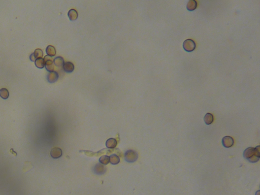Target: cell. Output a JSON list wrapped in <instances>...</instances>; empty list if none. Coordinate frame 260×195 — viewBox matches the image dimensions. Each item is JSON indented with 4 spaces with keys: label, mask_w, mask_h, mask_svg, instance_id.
Wrapping results in <instances>:
<instances>
[{
    "label": "cell",
    "mask_w": 260,
    "mask_h": 195,
    "mask_svg": "<svg viewBox=\"0 0 260 195\" xmlns=\"http://www.w3.org/2000/svg\"><path fill=\"white\" fill-rule=\"evenodd\" d=\"M254 154L260 156V146H256V147H249L247 148L243 152L244 158L247 160L252 157Z\"/></svg>",
    "instance_id": "6da1fadb"
},
{
    "label": "cell",
    "mask_w": 260,
    "mask_h": 195,
    "mask_svg": "<svg viewBox=\"0 0 260 195\" xmlns=\"http://www.w3.org/2000/svg\"><path fill=\"white\" fill-rule=\"evenodd\" d=\"M124 158L127 162L133 163L137 159V153L134 150H127L124 154Z\"/></svg>",
    "instance_id": "7a4b0ae2"
},
{
    "label": "cell",
    "mask_w": 260,
    "mask_h": 195,
    "mask_svg": "<svg viewBox=\"0 0 260 195\" xmlns=\"http://www.w3.org/2000/svg\"><path fill=\"white\" fill-rule=\"evenodd\" d=\"M196 43L192 39H187L183 43V47L187 52H191L196 48Z\"/></svg>",
    "instance_id": "3957f363"
},
{
    "label": "cell",
    "mask_w": 260,
    "mask_h": 195,
    "mask_svg": "<svg viewBox=\"0 0 260 195\" xmlns=\"http://www.w3.org/2000/svg\"><path fill=\"white\" fill-rule=\"evenodd\" d=\"M43 59L45 63V67L47 71L49 72L54 71L55 64L53 63V60L51 56H46Z\"/></svg>",
    "instance_id": "277c9868"
},
{
    "label": "cell",
    "mask_w": 260,
    "mask_h": 195,
    "mask_svg": "<svg viewBox=\"0 0 260 195\" xmlns=\"http://www.w3.org/2000/svg\"><path fill=\"white\" fill-rule=\"evenodd\" d=\"M106 171V167L104 166V165L101 163L97 164L94 168V172L96 174H103L105 173Z\"/></svg>",
    "instance_id": "5b68a950"
},
{
    "label": "cell",
    "mask_w": 260,
    "mask_h": 195,
    "mask_svg": "<svg viewBox=\"0 0 260 195\" xmlns=\"http://www.w3.org/2000/svg\"><path fill=\"white\" fill-rule=\"evenodd\" d=\"M222 143L224 147L229 148L234 144V139L230 136H225L222 138Z\"/></svg>",
    "instance_id": "8992f818"
},
{
    "label": "cell",
    "mask_w": 260,
    "mask_h": 195,
    "mask_svg": "<svg viewBox=\"0 0 260 195\" xmlns=\"http://www.w3.org/2000/svg\"><path fill=\"white\" fill-rule=\"evenodd\" d=\"M59 78V74L56 71L49 72L47 75V79L48 81L50 83H54L56 82Z\"/></svg>",
    "instance_id": "52a82bcc"
},
{
    "label": "cell",
    "mask_w": 260,
    "mask_h": 195,
    "mask_svg": "<svg viewBox=\"0 0 260 195\" xmlns=\"http://www.w3.org/2000/svg\"><path fill=\"white\" fill-rule=\"evenodd\" d=\"M43 55V51L41 49H36L34 51V53L31 55L30 58L31 60L33 62V61H35L36 59H37V58H42Z\"/></svg>",
    "instance_id": "ba28073f"
},
{
    "label": "cell",
    "mask_w": 260,
    "mask_h": 195,
    "mask_svg": "<svg viewBox=\"0 0 260 195\" xmlns=\"http://www.w3.org/2000/svg\"><path fill=\"white\" fill-rule=\"evenodd\" d=\"M50 155L53 159H58L62 155V151L60 148L58 147L53 148L50 152Z\"/></svg>",
    "instance_id": "9c48e42d"
},
{
    "label": "cell",
    "mask_w": 260,
    "mask_h": 195,
    "mask_svg": "<svg viewBox=\"0 0 260 195\" xmlns=\"http://www.w3.org/2000/svg\"><path fill=\"white\" fill-rule=\"evenodd\" d=\"M63 68L65 71L67 73H71L74 70V66L73 64L71 62H67L65 63L64 65L63 66Z\"/></svg>",
    "instance_id": "30bf717a"
},
{
    "label": "cell",
    "mask_w": 260,
    "mask_h": 195,
    "mask_svg": "<svg viewBox=\"0 0 260 195\" xmlns=\"http://www.w3.org/2000/svg\"><path fill=\"white\" fill-rule=\"evenodd\" d=\"M197 7V2L195 0H190L187 3V8L190 11H192Z\"/></svg>",
    "instance_id": "8fae6325"
},
{
    "label": "cell",
    "mask_w": 260,
    "mask_h": 195,
    "mask_svg": "<svg viewBox=\"0 0 260 195\" xmlns=\"http://www.w3.org/2000/svg\"><path fill=\"white\" fill-rule=\"evenodd\" d=\"M68 16L70 21H76L78 18V13L76 10L75 9H71L69 11L68 13Z\"/></svg>",
    "instance_id": "7c38bea8"
},
{
    "label": "cell",
    "mask_w": 260,
    "mask_h": 195,
    "mask_svg": "<svg viewBox=\"0 0 260 195\" xmlns=\"http://www.w3.org/2000/svg\"><path fill=\"white\" fill-rule=\"evenodd\" d=\"M53 63L57 67H63L65 63L64 60L62 57L58 56L53 60Z\"/></svg>",
    "instance_id": "4fadbf2b"
},
{
    "label": "cell",
    "mask_w": 260,
    "mask_h": 195,
    "mask_svg": "<svg viewBox=\"0 0 260 195\" xmlns=\"http://www.w3.org/2000/svg\"><path fill=\"white\" fill-rule=\"evenodd\" d=\"M46 53L48 56H51V57L55 56V55H56L55 49V47L51 45H49L47 46V48L46 49Z\"/></svg>",
    "instance_id": "5bb4252c"
},
{
    "label": "cell",
    "mask_w": 260,
    "mask_h": 195,
    "mask_svg": "<svg viewBox=\"0 0 260 195\" xmlns=\"http://www.w3.org/2000/svg\"><path fill=\"white\" fill-rule=\"evenodd\" d=\"M213 120H214V118H213V115L210 113H207L204 117V120L205 122V124L207 125H209L212 124L213 122Z\"/></svg>",
    "instance_id": "9a60e30c"
},
{
    "label": "cell",
    "mask_w": 260,
    "mask_h": 195,
    "mask_svg": "<svg viewBox=\"0 0 260 195\" xmlns=\"http://www.w3.org/2000/svg\"><path fill=\"white\" fill-rule=\"evenodd\" d=\"M117 141L116 140V139L114 138H110L108 139L106 143V146L108 148H114L115 146H117Z\"/></svg>",
    "instance_id": "2e32d148"
},
{
    "label": "cell",
    "mask_w": 260,
    "mask_h": 195,
    "mask_svg": "<svg viewBox=\"0 0 260 195\" xmlns=\"http://www.w3.org/2000/svg\"><path fill=\"white\" fill-rule=\"evenodd\" d=\"M35 64L37 67L39 69H42L45 66V63L43 58H39L36 59L35 61Z\"/></svg>",
    "instance_id": "e0dca14e"
},
{
    "label": "cell",
    "mask_w": 260,
    "mask_h": 195,
    "mask_svg": "<svg viewBox=\"0 0 260 195\" xmlns=\"http://www.w3.org/2000/svg\"><path fill=\"white\" fill-rule=\"evenodd\" d=\"M110 162L113 165H117L120 162V159L116 154H112L109 157Z\"/></svg>",
    "instance_id": "ac0fdd59"
},
{
    "label": "cell",
    "mask_w": 260,
    "mask_h": 195,
    "mask_svg": "<svg viewBox=\"0 0 260 195\" xmlns=\"http://www.w3.org/2000/svg\"><path fill=\"white\" fill-rule=\"evenodd\" d=\"M0 97L3 99H7L9 97V92L6 88H3L0 90Z\"/></svg>",
    "instance_id": "d6986e66"
},
{
    "label": "cell",
    "mask_w": 260,
    "mask_h": 195,
    "mask_svg": "<svg viewBox=\"0 0 260 195\" xmlns=\"http://www.w3.org/2000/svg\"><path fill=\"white\" fill-rule=\"evenodd\" d=\"M100 163L103 165H107L110 162L109 157L107 156H102L99 159Z\"/></svg>",
    "instance_id": "ffe728a7"
}]
</instances>
